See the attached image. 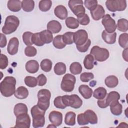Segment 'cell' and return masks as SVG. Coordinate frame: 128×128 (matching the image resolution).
Returning a JSON list of instances; mask_svg holds the SVG:
<instances>
[{
  "label": "cell",
  "instance_id": "9c48e42d",
  "mask_svg": "<svg viewBox=\"0 0 128 128\" xmlns=\"http://www.w3.org/2000/svg\"><path fill=\"white\" fill-rule=\"evenodd\" d=\"M102 23L105 28V30L108 33L115 32L116 29V24L115 20L110 16V14H106L102 18Z\"/></svg>",
  "mask_w": 128,
  "mask_h": 128
},
{
  "label": "cell",
  "instance_id": "5bb4252c",
  "mask_svg": "<svg viewBox=\"0 0 128 128\" xmlns=\"http://www.w3.org/2000/svg\"><path fill=\"white\" fill-rule=\"evenodd\" d=\"M105 10L103 6L101 5L98 4L96 8L92 11H90V14L92 18L95 20H98L105 15Z\"/></svg>",
  "mask_w": 128,
  "mask_h": 128
},
{
  "label": "cell",
  "instance_id": "484cf974",
  "mask_svg": "<svg viewBox=\"0 0 128 128\" xmlns=\"http://www.w3.org/2000/svg\"><path fill=\"white\" fill-rule=\"evenodd\" d=\"M28 112L27 106L23 103H18L14 106V112L16 117L23 114H27Z\"/></svg>",
  "mask_w": 128,
  "mask_h": 128
},
{
  "label": "cell",
  "instance_id": "e0dca14e",
  "mask_svg": "<svg viewBox=\"0 0 128 128\" xmlns=\"http://www.w3.org/2000/svg\"><path fill=\"white\" fill-rule=\"evenodd\" d=\"M54 13L56 17L62 20L66 18L68 15L66 8L62 5L56 6L54 10Z\"/></svg>",
  "mask_w": 128,
  "mask_h": 128
},
{
  "label": "cell",
  "instance_id": "b9f144b4",
  "mask_svg": "<svg viewBox=\"0 0 128 128\" xmlns=\"http://www.w3.org/2000/svg\"><path fill=\"white\" fill-rule=\"evenodd\" d=\"M77 20L79 24L82 26L88 25L90 22V18L88 15L85 13L80 14L77 16Z\"/></svg>",
  "mask_w": 128,
  "mask_h": 128
},
{
  "label": "cell",
  "instance_id": "ac0fdd59",
  "mask_svg": "<svg viewBox=\"0 0 128 128\" xmlns=\"http://www.w3.org/2000/svg\"><path fill=\"white\" fill-rule=\"evenodd\" d=\"M102 36L103 40L108 44H112L115 43L116 38V32L112 33H108L105 30H104L102 34Z\"/></svg>",
  "mask_w": 128,
  "mask_h": 128
},
{
  "label": "cell",
  "instance_id": "ba28073f",
  "mask_svg": "<svg viewBox=\"0 0 128 128\" xmlns=\"http://www.w3.org/2000/svg\"><path fill=\"white\" fill-rule=\"evenodd\" d=\"M83 4V1L82 0H70L68 1V6L76 16L85 13L86 10Z\"/></svg>",
  "mask_w": 128,
  "mask_h": 128
},
{
  "label": "cell",
  "instance_id": "7dc6e473",
  "mask_svg": "<svg viewBox=\"0 0 128 128\" xmlns=\"http://www.w3.org/2000/svg\"><path fill=\"white\" fill-rule=\"evenodd\" d=\"M37 50L32 46H27L24 49V54L27 56L32 57L36 54Z\"/></svg>",
  "mask_w": 128,
  "mask_h": 128
},
{
  "label": "cell",
  "instance_id": "f907efd6",
  "mask_svg": "<svg viewBox=\"0 0 128 128\" xmlns=\"http://www.w3.org/2000/svg\"><path fill=\"white\" fill-rule=\"evenodd\" d=\"M8 57L6 55L1 54L0 57V68L1 70L5 69L8 66Z\"/></svg>",
  "mask_w": 128,
  "mask_h": 128
},
{
  "label": "cell",
  "instance_id": "8992f818",
  "mask_svg": "<svg viewBox=\"0 0 128 128\" xmlns=\"http://www.w3.org/2000/svg\"><path fill=\"white\" fill-rule=\"evenodd\" d=\"M76 82V78L74 75L66 74L62 78L60 88L64 92H71L74 89Z\"/></svg>",
  "mask_w": 128,
  "mask_h": 128
},
{
  "label": "cell",
  "instance_id": "11a10c76",
  "mask_svg": "<svg viewBox=\"0 0 128 128\" xmlns=\"http://www.w3.org/2000/svg\"><path fill=\"white\" fill-rule=\"evenodd\" d=\"M37 80H38V85L39 86H43L45 85L47 82V78L46 76L42 74H40L38 75V76L37 77Z\"/></svg>",
  "mask_w": 128,
  "mask_h": 128
},
{
  "label": "cell",
  "instance_id": "d6a6232c",
  "mask_svg": "<svg viewBox=\"0 0 128 128\" xmlns=\"http://www.w3.org/2000/svg\"><path fill=\"white\" fill-rule=\"evenodd\" d=\"M66 26L71 29H76L79 26V22L77 19L74 17H68L66 18L65 21Z\"/></svg>",
  "mask_w": 128,
  "mask_h": 128
},
{
  "label": "cell",
  "instance_id": "44dd1931",
  "mask_svg": "<svg viewBox=\"0 0 128 128\" xmlns=\"http://www.w3.org/2000/svg\"><path fill=\"white\" fill-rule=\"evenodd\" d=\"M26 69L30 74L36 72L39 69V64L36 60H30L26 64Z\"/></svg>",
  "mask_w": 128,
  "mask_h": 128
},
{
  "label": "cell",
  "instance_id": "f5cc1de1",
  "mask_svg": "<svg viewBox=\"0 0 128 128\" xmlns=\"http://www.w3.org/2000/svg\"><path fill=\"white\" fill-rule=\"evenodd\" d=\"M45 124V118L40 120H32V126L34 128L44 126Z\"/></svg>",
  "mask_w": 128,
  "mask_h": 128
},
{
  "label": "cell",
  "instance_id": "bcb514c9",
  "mask_svg": "<svg viewBox=\"0 0 128 128\" xmlns=\"http://www.w3.org/2000/svg\"><path fill=\"white\" fill-rule=\"evenodd\" d=\"M85 6L90 11L94 10L98 6L96 0H86L84 2Z\"/></svg>",
  "mask_w": 128,
  "mask_h": 128
},
{
  "label": "cell",
  "instance_id": "603a6c76",
  "mask_svg": "<svg viewBox=\"0 0 128 128\" xmlns=\"http://www.w3.org/2000/svg\"><path fill=\"white\" fill-rule=\"evenodd\" d=\"M86 120L88 123L94 124L98 123V117L96 114L91 110H88L84 113Z\"/></svg>",
  "mask_w": 128,
  "mask_h": 128
},
{
  "label": "cell",
  "instance_id": "4fadbf2b",
  "mask_svg": "<svg viewBox=\"0 0 128 128\" xmlns=\"http://www.w3.org/2000/svg\"><path fill=\"white\" fill-rule=\"evenodd\" d=\"M19 41L17 38L14 37L10 39L8 44L7 51L10 55H14L18 52Z\"/></svg>",
  "mask_w": 128,
  "mask_h": 128
},
{
  "label": "cell",
  "instance_id": "e575fe53",
  "mask_svg": "<svg viewBox=\"0 0 128 128\" xmlns=\"http://www.w3.org/2000/svg\"><path fill=\"white\" fill-rule=\"evenodd\" d=\"M54 73L57 75H62L66 72V66L62 62H58L56 64L54 68Z\"/></svg>",
  "mask_w": 128,
  "mask_h": 128
},
{
  "label": "cell",
  "instance_id": "2e32d148",
  "mask_svg": "<svg viewBox=\"0 0 128 128\" xmlns=\"http://www.w3.org/2000/svg\"><path fill=\"white\" fill-rule=\"evenodd\" d=\"M106 102L108 106L118 102L120 98V94L116 91H112L106 94Z\"/></svg>",
  "mask_w": 128,
  "mask_h": 128
},
{
  "label": "cell",
  "instance_id": "6f0895ef",
  "mask_svg": "<svg viewBox=\"0 0 128 128\" xmlns=\"http://www.w3.org/2000/svg\"><path fill=\"white\" fill-rule=\"evenodd\" d=\"M7 43V40L6 37L5 35H4L3 34H0V46L1 48H4L6 46Z\"/></svg>",
  "mask_w": 128,
  "mask_h": 128
},
{
  "label": "cell",
  "instance_id": "9f6ffc18",
  "mask_svg": "<svg viewBox=\"0 0 128 128\" xmlns=\"http://www.w3.org/2000/svg\"><path fill=\"white\" fill-rule=\"evenodd\" d=\"M105 98L104 99H102V100H98L97 102V104H98V106L100 108H106V107L108 106L106 103Z\"/></svg>",
  "mask_w": 128,
  "mask_h": 128
},
{
  "label": "cell",
  "instance_id": "1f68e13d",
  "mask_svg": "<svg viewBox=\"0 0 128 128\" xmlns=\"http://www.w3.org/2000/svg\"><path fill=\"white\" fill-rule=\"evenodd\" d=\"M110 106V110L112 114L114 116H120L122 113V106L119 102L114 103Z\"/></svg>",
  "mask_w": 128,
  "mask_h": 128
},
{
  "label": "cell",
  "instance_id": "5b68a950",
  "mask_svg": "<svg viewBox=\"0 0 128 128\" xmlns=\"http://www.w3.org/2000/svg\"><path fill=\"white\" fill-rule=\"evenodd\" d=\"M62 100L66 106H70L74 108H78L82 104V101L78 95L72 94L62 96Z\"/></svg>",
  "mask_w": 128,
  "mask_h": 128
},
{
  "label": "cell",
  "instance_id": "d4e9b609",
  "mask_svg": "<svg viewBox=\"0 0 128 128\" xmlns=\"http://www.w3.org/2000/svg\"><path fill=\"white\" fill-rule=\"evenodd\" d=\"M28 95V90L23 86H19L17 88L14 93V96L18 99H24L26 98Z\"/></svg>",
  "mask_w": 128,
  "mask_h": 128
},
{
  "label": "cell",
  "instance_id": "7a4b0ae2",
  "mask_svg": "<svg viewBox=\"0 0 128 128\" xmlns=\"http://www.w3.org/2000/svg\"><path fill=\"white\" fill-rule=\"evenodd\" d=\"M20 24V20L14 16H9L5 20L4 24L2 28V32L6 34H9L14 32Z\"/></svg>",
  "mask_w": 128,
  "mask_h": 128
},
{
  "label": "cell",
  "instance_id": "d590c367",
  "mask_svg": "<svg viewBox=\"0 0 128 128\" xmlns=\"http://www.w3.org/2000/svg\"><path fill=\"white\" fill-rule=\"evenodd\" d=\"M116 28L120 32H126L128 30V22L126 18H120L118 20Z\"/></svg>",
  "mask_w": 128,
  "mask_h": 128
},
{
  "label": "cell",
  "instance_id": "7c38bea8",
  "mask_svg": "<svg viewBox=\"0 0 128 128\" xmlns=\"http://www.w3.org/2000/svg\"><path fill=\"white\" fill-rule=\"evenodd\" d=\"M50 122L56 126H60L62 122V114L58 111H52L48 115Z\"/></svg>",
  "mask_w": 128,
  "mask_h": 128
},
{
  "label": "cell",
  "instance_id": "30bf717a",
  "mask_svg": "<svg viewBox=\"0 0 128 128\" xmlns=\"http://www.w3.org/2000/svg\"><path fill=\"white\" fill-rule=\"evenodd\" d=\"M30 125V118L27 114H23L16 116L14 128H29Z\"/></svg>",
  "mask_w": 128,
  "mask_h": 128
},
{
  "label": "cell",
  "instance_id": "74e56055",
  "mask_svg": "<svg viewBox=\"0 0 128 128\" xmlns=\"http://www.w3.org/2000/svg\"><path fill=\"white\" fill-rule=\"evenodd\" d=\"M40 66L42 70L43 71L45 72H49L52 70V63L50 60L46 58L42 60Z\"/></svg>",
  "mask_w": 128,
  "mask_h": 128
},
{
  "label": "cell",
  "instance_id": "681fc988",
  "mask_svg": "<svg viewBox=\"0 0 128 128\" xmlns=\"http://www.w3.org/2000/svg\"><path fill=\"white\" fill-rule=\"evenodd\" d=\"M54 106L58 108L64 109L66 107L62 102V96H58L56 97L54 100Z\"/></svg>",
  "mask_w": 128,
  "mask_h": 128
},
{
  "label": "cell",
  "instance_id": "6da1fadb",
  "mask_svg": "<svg viewBox=\"0 0 128 128\" xmlns=\"http://www.w3.org/2000/svg\"><path fill=\"white\" fill-rule=\"evenodd\" d=\"M16 80L13 76H8L4 78L0 84L1 94L5 97H10L16 92Z\"/></svg>",
  "mask_w": 128,
  "mask_h": 128
},
{
  "label": "cell",
  "instance_id": "83f0119b",
  "mask_svg": "<svg viewBox=\"0 0 128 128\" xmlns=\"http://www.w3.org/2000/svg\"><path fill=\"white\" fill-rule=\"evenodd\" d=\"M76 114L73 112H68L64 118V123L66 124L73 126L76 124Z\"/></svg>",
  "mask_w": 128,
  "mask_h": 128
},
{
  "label": "cell",
  "instance_id": "f546056e",
  "mask_svg": "<svg viewBox=\"0 0 128 128\" xmlns=\"http://www.w3.org/2000/svg\"><path fill=\"white\" fill-rule=\"evenodd\" d=\"M84 65L87 70H92L93 68L94 64V58L91 54H87L84 60Z\"/></svg>",
  "mask_w": 128,
  "mask_h": 128
},
{
  "label": "cell",
  "instance_id": "52a82bcc",
  "mask_svg": "<svg viewBox=\"0 0 128 128\" xmlns=\"http://www.w3.org/2000/svg\"><path fill=\"white\" fill-rule=\"evenodd\" d=\"M106 6L108 10L112 12L123 11L126 8V2L125 0H108Z\"/></svg>",
  "mask_w": 128,
  "mask_h": 128
},
{
  "label": "cell",
  "instance_id": "4316f807",
  "mask_svg": "<svg viewBox=\"0 0 128 128\" xmlns=\"http://www.w3.org/2000/svg\"><path fill=\"white\" fill-rule=\"evenodd\" d=\"M104 83L106 86L109 88H114L116 87L118 83V78L114 76H109L104 80Z\"/></svg>",
  "mask_w": 128,
  "mask_h": 128
},
{
  "label": "cell",
  "instance_id": "7bdbcfd3",
  "mask_svg": "<svg viewBox=\"0 0 128 128\" xmlns=\"http://www.w3.org/2000/svg\"><path fill=\"white\" fill-rule=\"evenodd\" d=\"M24 83L28 87L34 88L38 85V80L35 77L27 76L24 78Z\"/></svg>",
  "mask_w": 128,
  "mask_h": 128
},
{
  "label": "cell",
  "instance_id": "836d02e7",
  "mask_svg": "<svg viewBox=\"0 0 128 128\" xmlns=\"http://www.w3.org/2000/svg\"><path fill=\"white\" fill-rule=\"evenodd\" d=\"M53 45L58 49H62L66 46L62 40V35L58 34L54 37L53 40Z\"/></svg>",
  "mask_w": 128,
  "mask_h": 128
},
{
  "label": "cell",
  "instance_id": "3957f363",
  "mask_svg": "<svg viewBox=\"0 0 128 128\" xmlns=\"http://www.w3.org/2000/svg\"><path fill=\"white\" fill-rule=\"evenodd\" d=\"M51 93L47 89L40 90L38 93V101L37 105L42 110L46 111L49 108Z\"/></svg>",
  "mask_w": 128,
  "mask_h": 128
},
{
  "label": "cell",
  "instance_id": "ab89813d",
  "mask_svg": "<svg viewBox=\"0 0 128 128\" xmlns=\"http://www.w3.org/2000/svg\"><path fill=\"white\" fill-rule=\"evenodd\" d=\"M74 32H68L62 34V40L66 44H71L74 42Z\"/></svg>",
  "mask_w": 128,
  "mask_h": 128
},
{
  "label": "cell",
  "instance_id": "db71d44e",
  "mask_svg": "<svg viewBox=\"0 0 128 128\" xmlns=\"http://www.w3.org/2000/svg\"><path fill=\"white\" fill-rule=\"evenodd\" d=\"M78 123L80 126H84L88 124V122L86 120L84 113L78 114L77 116Z\"/></svg>",
  "mask_w": 128,
  "mask_h": 128
},
{
  "label": "cell",
  "instance_id": "f6af8a7d",
  "mask_svg": "<svg viewBox=\"0 0 128 128\" xmlns=\"http://www.w3.org/2000/svg\"><path fill=\"white\" fill-rule=\"evenodd\" d=\"M32 44H34L36 46H41L44 44L40 40V32L33 34L32 36Z\"/></svg>",
  "mask_w": 128,
  "mask_h": 128
},
{
  "label": "cell",
  "instance_id": "d6986e66",
  "mask_svg": "<svg viewBox=\"0 0 128 128\" xmlns=\"http://www.w3.org/2000/svg\"><path fill=\"white\" fill-rule=\"evenodd\" d=\"M47 29L54 34L59 32L62 30L61 24L57 20H52L50 21L47 24Z\"/></svg>",
  "mask_w": 128,
  "mask_h": 128
},
{
  "label": "cell",
  "instance_id": "680465c9",
  "mask_svg": "<svg viewBox=\"0 0 128 128\" xmlns=\"http://www.w3.org/2000/svg\"><path fill=\"white\" fill-rule=\"evenodd\" d=\"M122 58L124 59V60H125L126 62L128 61V48H125L124 49V50H123L122 54Z\"/></svg>",
  "mask_w": 128,
  "mask_h": 128
},
{
  "label": "cell",
  "instance_id": "9a60e30c",
  "mask_svg": "<svg viewBox=\"0 0 128 128\" xmlns=\"http://www.w3.org/2000/svg\"><path fill=\"white\" fill-rule=\"evenodd\" d=\"M45 112V110H42L38 105L33 106L30 110L32 120H40L44 118Z\"/></svg>",
  "mask_w": 128,
  "mask_h": 128
},
{
  "label": "cell",
  "instance_id": "f35d334b",
  "mask_svg": "<svg viewBox=\"0 0 128 128\" xmlns=\"http://www.w3.org/2000/svg\"><path fill=\"white\" fill-rule=\"evenodd\" d=\"M70 70L74 74H78L82 71V66L78 62H74L70 65Z\"/></svg>",
  "mask_w": 128,
  "mask_h": 128
},
{
  "label": "cell",
  "instance_id": "ffe728a7",
  "mask_svg": "<svg viewBox=\"0 0 128 128\" xmlns=\"http://www.w3.org/2000/svg\"><path fill=\"white\" fill-rule=\"evenodd\" d=\"M78 92L85 99L90 98L93 94L92 89L86 84L80 85L78 88Z\"/></svg>",
  "mask_w": 128,
  "mask_h": 128
},
{
  "label": "cell",
  "instance_id": "7402d4cb",
  "mask_svg": "<svg viewBox=\"0 0 128 128\" xmlns=\"http://www.w3.org/2000/svg\"><path fill=\"white\" fill-rule=\"evenodd\" d=\"M40 36L41 40L45 44L50 43L53 41L52 33L48 30H44L40 32Z\"/></svg>",
  "mask_w": 128,
  "mask_h": 128
},
{
  "label": "cell",
  "instance_id": "60d3db41",
  "mask_svg": "<svg viewBox=\"0 0 128 128\" xmlns=\"http://www.w3.org/2000/svg\"><path fill=\"white\" fill-rule=\"evenodd\" d=\"M118 44L120 46L124 48H126L128 46V34L124 33L120 34L118 38Z\"/></svg>",
  "mask_w": 128,
  "mask_h": 128
},
{
  "label": "cell",
  "instance_id": "8d00e7d4",
  "mask_svg": "<svg viewBox=\"0 0 128 128\" xmlns=\"http://www.w3.org/2000/svg\"><path fill=\"white\" fill-rule=\"evenodd\" d=\"M52 2L50 0H42L39 2V9L44 12L49 10L52 6Z\"/></svg>",
  "mask_w": 128,
  "mask_h": 128
},
{
  "label": "cell",
  "instance_id": "cb8c5ba5",
  "mask_svg": "<svg viewBox=\"0 0 128 128\" xmlns=\"http://www.w3.org/2000/svg\"><path fill=\"white\" fill-rule=\"evenodd\" d=\"M7 6L12 12H19L22 8V2L18 0H10L8 2Z\"/></svg>",
  "mask_w": 128,
  "mask_h": 128
},
{
  "label": "cell",
  "instance_id": "ee69618b",
  "mask_svg": "<svg viewBox=\"0 0 128 128\" xmlns=\"http://www.w3.org/2000/svg\"><path fill=\"white\" fill-rule=\"evenodd\" d=\"M33 34L30 32H26L22 34V40L24 44L27 46H30L32 44V36Z\"/></svg>",
  "mask_w": 128,
  "mask_h": 128
},
{
  "label": "cell",
  "instance_id": "8fae6325",
  "mask_svg": "<svg viewBox=\"0 0 128 128\" xmlns=\"http://www.w3.org/2000/svg\"><path fill=\"white\" fill-rule=\"evenodd\" d=\"M88 40V34L84 30H80L74 32V41L76 46L84 44Z\"/></svg>",
  "mask_w": 128,
  "mask_h": 128
},
{
  "label": "cell",
  "instance_id": "4dcf8cb0",
  "mask_svg": "<svg viewBox=\"0 0 128 128\" xmlns=\"http://www.w3.org/2000/svg\"><path fill=\"white\" fill-rule=\"evenodd\" d=\"M34 8V2L32 0H23L22 2V8L26 12H32Z\"/></svg>",
  "mask_w": 128,
  "mask_h": 128
},
{
  "label": "cell",
  "instance_id": "816d5d0a",
  "mask_svg": "<svg viewBox=\"0 0 128 128\" xmlns=\"http://www.w3.org/2000/svg\"><path fill=\"white\" fill-rule=\"evenodd\" d=\"M90 44H91V41L90 39L88 38V40H87V41L82 46H76V48L80 52H85L88 50V48L90 46Z\"/></svg>",
  "mask_w": 128,
  "mask_h": 128
},
{
  "label": "cell",
  "instance_id": "f1b7e54d",
  "mask_svg": "<svg viewBox=\"0 0 128 128\" xmlns=\"http://www.w3.org/2000/svg\"><path fill=\"white\" fill-rule=\"evenodd\" d=\"M107 94V91L104 87H98L96 88L94 92L93 96L94 98L98 100L104 99Z\"/></svg>",
  "mask_w": 128,
  "mask_h": 128
},
{
  "label": "cell",
  "instance_id": "277c9868",
  "mask_svg": "<svg viewBox=\"0 0 128 128\" xmlns=\"http://www.w3.org/2000/svg\"><path fill=\"white\" fill-rule=\"evenodd\" d=\"M90 54L96 61L100 62L106 60L110 56L109 52L106 48H100L98 46H94L91 48Z\"/></svg>",
  "mask_w": 128,
  "mask_h": 128
},
{
  "label": "cell",
  "instance_id": "c3c4849f",
  "mask_svg": "<svg viewBox=\"0 0 128 128\" xmlns=\"http://www.w3.org/2000/svg\"><path fill=\"white\" fill-rule=\"evenodd\" d=\"M94 75L92 72H83L80 76V80L82 82H88L93 79Z\"/></svg>",
  "mask_w": 128,
  "mask_h": 128
}]
</instances>
